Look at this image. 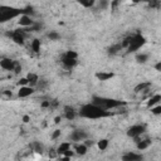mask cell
Wrapping results in <instances>:
<instances>
[{
	"label": "cell",
	"mask_w": 161,
	"mask_h": 161,
	"mask_svg": "<svg viewBox=\"0 0 161 161\" xmlns=\"http://www.w3.org/2000/svg\"><path fill=\"white\" fill-rule=\"evenodd\" d=\"M32 49L34 53H39L40 52V40L39 39H34L32 42Z\"/></svg>",
	"instance_id": "cell-24"
},
{
	"label": "cell",
	"mask_w": 161,
	"mask_h": 161,
	"mask_svg": "<svg viewBox=\"0 0 161 161\" xmlns=\"http://www.w3.org/2000/svg\"><path fill=\"white\" fill-rule=\"evenodd\" d=\"M7 35L14 40V43L23 46L24 44V38H25V30L24 29H15L13 32H8Z\"/></svg>",
	"instance_id": "cell-5"
},
{
	"label": "cell",
	"mask_w": 161,
	"mask_h": 161,
	"mask_svg": "<svg viewBox=\"0 0 161 161\" xmlns=\"http://www.w3.org/2000/svg\"><path fill=\"white\" fill-rule=\"evenodd\" d=\"M30 149L33 151H35L37 154H43V151H44V146L40 142H38V141H34V142L30 144Z\"/></svg>",
	"instance_id": "cell-15"
},
{
	"label": "cell",
	"mask_w": 161,
	"mask_h": 161,
	"mask_svg": "<svg viewBox=\"0 0 161 161\" xmlns=\"http://www.w3.org/2000/svg\"><path fill=\"white\" fill-rule=\"evenodd\" d=\"M13 71L15 72V74H19L20 72H22V66H20V63L16 62V60H14V68H13Z\"/></svg>",
	"instance_id": "cell-29"
},
{
	"label": "cell",
	"mask_w": 161,
	"mask_h": 161,
	"mask_svg": "<svg viewBox=\"0 0 161 161\" xmlns=\"http://www.w3.org/2000/svg\"><path fill=\"white\" fill-rule=\"evenodd\" d=\"M74 149H76V152L78 155H86V152H87V146L86 145H76Z\"/></svg>",
	"instance_id": "cell-23"
},
{
	"label": "cell",
	"mask_w": 161,
	"mask_h": 161,
	"mask_svg": "<svg viewBox=\"0 0 161 161\" xmlns=\"http://www.w3.org/2000/svg\"><path fill=\"white\" fill-rule=\"evenodd\" d=\"M47 85H48V82L46 79H38V82H37V87L39 88V89H44L46 87H47Z\"/></svg>",
	"instance_id": "cell-28"
},
{
	"label": "cell",
	"mask_w": 161,
	"mask_h": 161,
	"mask_svg": "<svg viewBox=\"0 0 161 161\" xmlns=\"http://www.w3.org/2000/svg\"><path fill=\"white\" fill-rule=\"evenodd\" d=\"M86 146H92L93 145V142H92V141H86V144H85Z\"/></svg>",
	"instance_id": "cell-44"
},
{
	"label": "cell",
	"mask_w": 161,
	"mask_h": 161,
	"mask_svg": "<svg viewBox=\"0 0 161 161\" xmlns=\"http://www.w3.org/2000/svg\"><path fill=\"white\" fill-rule=\"evenodd\" d=\"M79 116L80 117H85V118H92V120H96V118H105V117H110L111 116V112H108L107 110H103L101 108L93 103H87V105H83L79 110Z\"/></svg>",
	"instance_id": "cell-2"
},
{
	"label": "cell",
	"mask_w": 161,
	"mask_h": 161,
	"mask_svg": "<svg viewBox=\"0 0 161 161\" xmlns=\"http://www.w3.org/2000/svg\"><path fill=\"white\" fill-rule=\"evenodd\" d=\"M40 106H42L43 108H47V107H49V101H44V102H42V105H40Z\"/></svg>",
	"instance_id": "cell-39"
},
{
	"label": "cell",
	"mask_w": 161,
	"mask_h": 161,
	"mask_svg": "<svg viewBox=\"0 0 161 161\" xmlns=\"http://www.w3.org/2000/svg\"><path fill=\"white\" fill-rule=\"evenodd\" d=\"M142 159H144L142 155H137V154H132V152H128V154L122 156L124 161H138V160H142Z\"/></svg>",
	"instance_id": "cell-12"
},
{
	"label": "cell",
	"mask_w": 161,
	"mask_h": 161,
	"mask_svg": "<svg viewBox=\"0 0 161 161\" xmlns=\"http://www.w3.org/2000/svg\"><path fill=\"white\" fill-rule=\"evenodd\" d=\"M23 14H34V10L32 7H27L25 9H19V8H14V7H9V5H0V24L2 23H7L9 20L23 15Z\"/></svg>",
	"instance_id": "cell-1"
},
{
	"label": "cell",
	"mask_w": 161,
	"mask_h": 161,
	"mask_svg": "<svg viewBox=\"0 0 161 161\" xmlns=\"http://www.w3.org/2000/svg\"><path fill=\"white\" fill-rule=\"evenodd\" d=\"M155 68H156V71H161V63H160V62H159V63H156Z\"/></svg>",
	"instance_id": "cell-43"
},
{
	"label": "cell",
	"mask_w": 161,
	"mask_h": 161,
	"mask_svg": "<svg viewBox=\"0 0 161 161\" xmlns=\"http://www.w3.org/2000/svg\"><path fill=\"white\" fill-rule=\"evenodd\" d=\"M149 59V55L147 54H137L136 55V60L138 63H146V60Z\"/></svg>",
	"instance_id": "cell-26"
},
{
	"label": "cell",
	"mask_w": 161,
	"mask_h": 161,
	"mask_svg": "<svg viewBox=\"0 0 161 161\" xmlns=\"http://www.w3.org/2000/svg\"><path fill=\"white\" fill-rule=\"evenodd\" d=\"M121 49H122V46H121V44H115V46H112V47H110V48L107 49V53H108L110 55H115V54H117Z\"/></svg>",
	"instance_id": "cell-20"
},
{
	"label": "cell",
	"mask_w": 161,
	"mask_h": 161,
	"mask_svg": "<svg viewBox=\"0 0 161 161\" xmlns=\"http://www.w3.org/2000/svg\"><path fill=\"white\" fill-rule=\"evenodd\" d=\"M151 145V140H149V138H146V140H142V141H137V149L138 150H145V149H147L149 146Z\"/></svg>",
	"instance_id": "cell-16"
},
{
	"label": "cell",
	"mask_w": 161,
	"mask_h": 161,
	"mask_svg": "<svg viewBox=\"0 0 161 161\" xmlns=\"http://www.w3.org/2000/svg\"><path fill=\"white\" fill-rule=\"evenodd\" d=\"M69 149H71V144H69V142H63V144H60V145L58 146V149H57V154L63 155L64 151H67V150H69Z\"/></svg>",
	"instance_id": "cell-18"
},
{
	"label": "cell",
	"mask_w": 161,
	"mask_h": 161,
	"mask_svg": "<svg viewBox=\"0 0 161 161\" xmlns=\"http://www.w3.org/2000/svg\"><path fill=\"white\" fill-rule=\"evenodd\" d=\"M140 2H142V0H132V3H135V4H137V3H140Z\"/></svg>",
	"instance_id": "cell-45"
},
{
	"label": "cell",
	"mask_w": 161,
	"mask_h": 161,
	"mask_svg": "<svg viewBox=\"0 0 161 161\" xmlns=\"http://www.w3.org/2000/svg\"><path fill=\"white\" fill-rule=\"evenodd\" d=\"M145 2L149 3V7H150V8H155V9H159V8H160V0H145Z\"/></svg>",
	"instance_id": "cell-27"
},
{
	"label": "cell",
	"mask_w": 161,
	"mask_h": 161,
	"mask_svg": "<svg viewBox=\"0 0 161 161\" xmlns=\"http://www.w3.org/2000/svg\"><path fill=\"white\" fill-rule=\"evenodd\" d=\"M0 67L7 69V71H13L14 68V60L10 58H3L0 60Z\"/></svg>",
	"instance_id": "cell-9"
},
{
	"label": "cell",
	"mask_w": 161,
	"mask_h": 161,
	"mask_svg": "<svg viewBox=\"0 0 161 161\" xmlns=\"http://www.w3.org/2000/svg\"><path fill=\"white\" fill-rule=\"evenodd\" d=\"M107 7H108V0H101V2H99V4H98V8H99L101 10L106 9Z\"/></svg>",
	"instance_id": "cell-32"
},
{
	"label": "cell",
	"mask_w": 161,
	"mask_h": 161,
	"mask_svg": "<svg viewBox=\"0 0 161 161\" xmlns=\"http://www.w3.org/2000/svg\"><path fill=\"white\" fill-rule=\"evenodd\" d=\"M145 130H146L145 125H133V126H131V127L127 130V136L135 138V137H137V136L142 135V133L145 132Z\"/></svg>",
	"instance_id": "cell-6"
},
{
	"label": "cell",
	"mask_w": 161,
	"mask_h": 161,
	"mask_svg": "<svg viewBox=\"0 0 161 161\" xmlns=\"http://www.w3.org/2000/svg\"><path fill=\"white\" fill-rule=\"evenodd\" d=\"M151 112H152L154 115H160V113H161V106L157 105L156 107H154V108L151 110Z\"/></svg>",
	"instance_id": "cell-33"
},
{
	"label": "cell",
	"mask_w": 161,
	"mask_h": 161,
	"mask_svg": "<svg viewBox=\"0 0 161 161\" xmlns=\"http://www.w3.org/2000/svg\"><path fill=\"white\" fill-rule=\"evenodd\" d=\"M59 136H60V130H55V131L53 132V135H52V138L55 140V138H58Z\"/></svg>",
	"instance_id": "cell-36"
},
{
	"label": "cell",
	"mask_w": 161,
	"mask_h": 161,
	"mask_svg": "<svg viewBox=\"0 0 161 161\" xmlns=\"http://www.w3.org/2000/svg\"><path fill=\"white\" fill-rule=\"evenodd\" d=\"M94 2L96 0H77V3L85 8H92L94 5Z\"/></svg>",
	"instance_id": "cell-22"
},
{
	"label": "cell",
	"mask_w": 161,
	"mask_h": 161,
	"mask_svg": "<svg viewBox=\"0 0 161 161\" xmlns=\"http://www.w3.org/2000/svg\"><path fill=\"white\" fill-rule=\"evenodd\" d=\"M121 2H122V0H121Z\"/></svg>",
	"instance_id": "cell-46"
},
{
	"label": "cell",
	"mask_w": 161,
	"mask_h": 161,
	"mask_svg": "<svg viewBox=\"0 0 161 161\" xmlns=\"http://www.w3.org/2000/svg\"><path fill=\"white\" fill-rule=\"evenodd\" d=\"M60 60H62V64L67 68V69H72L76 64H77V59H73V58H68L66 57L64 54L60 57Z\"/></svg>",
	"instance_id": "cell-8"
},
{
	"label": "cell",
	"mask_w": 161,
	"mask_h": 161,
	"mask_svg": "<svg viewBox=\"0 0 161 161\" xmlns=\"http://www.w3.org/2000/svg\"><path fill=\"white\" fill-rule=\"evenodd\" d=\"M64 55L68 57V58H73V59H77V57H78L77 52H74V50H67V52L64 53Z\"/></svg>",
	"instance_id": "cell-30"
},
{
	"label": "cell",
	"mask_w": 161,
	"mask_h": 161,
	"mask_svg": "<svg viewBox=\"0 0 161 161\" xmlns=\"http://www.w3.org/2000/svg\"><path fill=\"white\" fill-rule=\"evenodd\" d=\"M107 146H108V140L103 138V140H101V141H98V149H99L101 151H103V150H106V149H107Z\"/></svg>",
	"instance_id": "cell-25"
},
{
	"label": "cell",
	"mask_w": 161,
	"mask_h": 161,
	"mask_svg": "<svg viewBox=\"0 0 161 161\" xmlns=\"http://www.w3.org/2000/svg\"><path fill=\"white\" fill-rule=\"evenodd\" d=\"M113 77H115V74L112 72H97L96 73V78L98 80H108Z\"/></svg>",
	"instance_id": "cell-11"
},
{
	"label": "cell",
	"mask_w": 161,
	"mask_h": 161,
	"mask_svg": "<svg viewBox=\"0 0 161 161\" xmlns=\"http://www.w3.org/2000/svg\"><path fill=\"white\" fill-rule=\"evenodd\" d=\"M66 157H72L73 156V152L71 151V150H67V151H64V154H63Z\"/></svg>",
	"instance_id": "cell-38"
},
{
	"label": "cell",
	"mask_w": 161,
	"mask_h": 161,
	"mask_svg": "<svg viewBox=\"0 0 161 161\" xmlns=\"http://www.w3.org/2000/svg\"><path fill=\"white\" fill-rule=\"evenodd\" d=\"M161 101V96L160 94H155L154 97H151L149 99V102H147V107H152L154 105H157L159 102Z\"/></svg>",
	"instance_id": "cell-21"
},
{
	"label": "cell",
	"mask_w": 161,
	"mask_h": 161,
	"mask_svg": "<svg viewBox=\"0 0 161 161\" xmlns=\"http://www.w3.org/2000/svg\"><path fill=\"white\" fill-rule=\"evenodd\" d=\"M27 83H28V79H27V78H20L19 82H18L19 86H25Z\"/></svg>",
	"instance_id": "cell-35"
},
{
	"label": "cell",
	"mask_w": 161,
	"mask_h": 161,
	"mask_svg": "<svg viewBox=\"0 0 161 161\" xmlns=\"http://www.w3.org/2000/svg\"><path fill=\"white\" fill-rule=\"evenodd\" d=\"M92 103L103 108V110H111V108H116L120 106H125L126 102L124 101H118V99H113V98H106V97H99V96H92Z\"/></svg>",
	"instance_id": "cell-3"
},
{
	"label": "cell",
	"mask_w": 161,
	"mask_h": 161,
	"mask_svg": "<svg viewBox=\"0 0 161 161\" xmlns=\"http://www.w3.org/2000/svg\"><path fill=\"white\" fill-rule=\"evenodd\" d=\"M145 43H146V39L141 35L140 33H137L135 35H131V40H130V44L127 47V52L128 53L136 52L138 48H141Z\"/></svg>",
	"instance_id": "cell-4"
},
{
	"label": "cell",
	"mask_w": 161,
	"mask_h": 161,
	"mask_svg": "<svg viewBox=\"0 0 161 161\" xmlns=\"http://www.w3.org/2000/svg\"><path fill=\"white\" fill-rule=\"evenodd\" d=\"M54 151H55L54 149H52V150H50V152H49V157H52V159H53V157H55V156H57V154H55Z\"/></svg>",
	"instance_id": "cell-41"
},
{
	"label": "cell",
	"mask_w": 161,
	"mask_h": 161,
	"mask_svg": "<svg viewBox=\"0 0 161 161\" xmlns=\"http://www.w3.org/2000/svg\"><path fill=\"white\" fill-rule=\"evenodd\" d=\"M29 121H30V117H29L28 115H25V116L23 117V122H25V124H28V122H29Z\"/></svg>",
	"instance_id": "cell-40"
},
{
	"label": "cell",
	"mask_w": 161,
	"mask_h": 161,
	"mask_svg": "<svg viewBox=\"0 0 161 161\" xmlns=\"http://www.w3.org/2000/svg\"><path fill=\"white\" fill-rule=\"evenodd\" d=\"M57 106H58V101H57V99L49 101V108H55Z\"/></svg>",
	"instance_id": "cell-34"
},
{
	"label": "cell",
	"mask_w": 161,
	"mask_h": 161,
	"mask_svg": "<svg viewBox=\"0 0 161 161\" xmlns=\"http://www.w3.org/2000/svg\"><path fill=\"white\" fill-rule=\"evenodd\" d=\"M76 111H74V108L73 107H71V106H64V116H66V118L67 120H73L74 117H76Z\"/></svg>",
	"instance_id": "cell-14"
},
{
	"label": "cell",
	"mask_w": 161,
	"mask_h": 161,
	"mask_svg": "<svg viewBox=\"0 0 161 161\" xmlns=\"http://www.w3.org/2000/svg\"><path fill=\"white\" fill-rule=\"evenodd\" d=\"M33 93H34V89H33L32 87L23 86V87H20V89H19V92H18V96H19L20 98H24V97H28V96H30V94H33Z\"/></svg>",
	"instance_id": "cell-10"
},
{
	"label": "cell",
	"mask_w": 161,
	"mask_h": 161,
	"mask_svg": "<svg viewBox=\"0 0 161 161\" xmlns=\"http://www.w3.org/2000/svg\"><path fill=\"white\" fill-rule=\"evenodd\" d=\"M33 20L30 19V16H28L27 14H23V15H20V20H19V24L20 25H23V27H30L33 25Z\"/></svg>",
	"instance_id": "cell-13"
},
{
	"label": "cell",
	"mask_w": 161,
	"mask_h": 161,
	"mask_svg": "<svg viewBox=\"0 0 161 161\" xmlns=\"http://www.w3.org/2000/svg\"><path fill=\"white\" fill-rule=\"evenodd\" d=\"M120 2H121V0H113V2H112V4H111V8H112V9H116Z\"/></svg>",
	"instance_id": "cell-37"
},
{
	"label": "cell",
	"mask_w": 161,
	"mask_h": 161,
	"mask_svg": "<svg viewBox=\"0 0 161 161\" xmlns=\"http://www.w3.org/2000/svg\"><path fill=\"white\" fill-rule=\"evenodd\" d=\"M48 38H49L50 40H58V39L60 38V35H59L58 33H55V32H50V33L48 34Z\"/></svg>",
	"instance_id": "cell-31"
},
{
	"label": "cell",
	"mask_w": 161,
	"mask_h": 161,
	"mask_svg": "<svg viewBox=\"0 0 161 161\" xmlns=\"http://www.w3.org/2000/svg\"><path fill=\"white\" fill-rule=\"evenodd\" d=\"M60 120H62V118H60L59 116H57V117L54 118V124H59V122H60Z\"/></svg>",
	"instance_id": "cell-42"
},
{
	"label": "cell",
	"mask_w": 161,
	"mask_h": 161,
	"mask_svg": "<svg viewBox=\"0 0 161 161\" xmlns=\"http://www.w3.org/2000/svg\"><path fill=\"white\" fill-rule=\"evenodd\" d=\"M27 79H28V83H30V86H37V82H38L39 77L35 73H28Z\"/></svg>",
	"instance_id": "cell-19"
},
{
	"label": "cell",
	"mask_w": 161,
	"mask_h": 161,
	"mask_svg": "<svg viewBox=\"0 0 161 161\" xmlns=\"http://www.w3.org/2000/svg\"><path fill=\"white\" fill-rule=\"evenodd\" d=\"M151 87V83L150 82H146V83H140V85H137L136 87H135V92L136 93H138V92H141V91H149V88Z\"/></svg>",
	"instance_id": "cell-17"
},
{
	"label": "cell",
	"mask_w": 161,
	"mask_h": 161,
	"mask_svg": "<svg viewBox=\"0 0 161 161\" xmlns=\"http://www.w3.org/2000/svg\"><path fill=\"white\" fill-rule=\"evenodd\" d=\"M87 132H85L83 130H74L71 133V140L72 141H82L85 138H87Z\"/></svg>",
	"instance_id": "cell-7"
}]
</instances>
